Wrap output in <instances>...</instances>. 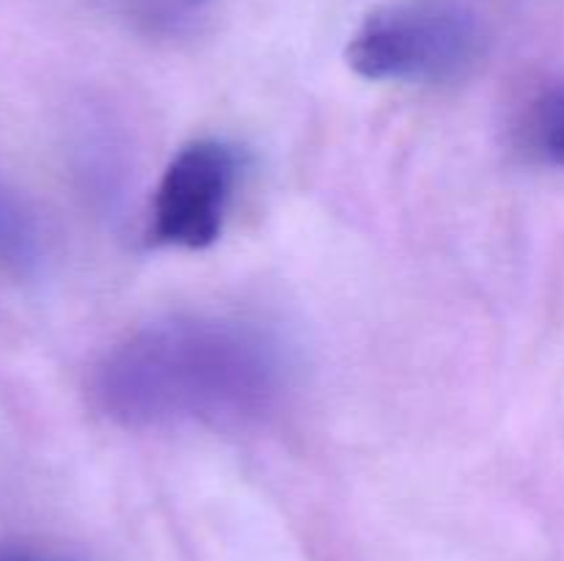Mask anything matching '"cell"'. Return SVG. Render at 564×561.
<instances>
[{
	"label": "cell",
	"instance_id": "5b68a950",
	"mask_svg": "<svg viewBox=\"0 0 564 561\" xmlns=\"http://www.w3.org/2000/svg\"><path fill=\"white\" fill-rule=\"evenodd\" d=\"M529 148L543 163L564 168V86L545 94L527 127Z\"/></svg>",
	"mask_w": 564,
	"mask_h": 561
},
{
	"label": "cell",
	"instance_id": "6da1fadb",
	"mask_svg": "<svg viewBox=\"0 0 564 561\" xmlns=\"http://www.w3.org/2000/svg\"><path fill=\"white\" fill-rule=\"evenodd\" d=\"M286 385L275 336L253 322L176 317L116 344L94 372L99 410L124 427L176 421L246 424Z\"/></svg>",
	"mask_w": 564,
	"mask_h": 561
},
{
	"label": "cell",
	"instance_id": "277c9868",
	"mask_svg": "<svg viewBox=\"0 0 564 561\" xmlns=\"http://www.w3.org/2000/svg\"><path fill=\"white\" fill-rule=\"evenodd\" d=\"M44 256L39 223L28 204L0 179V275L31 278Z\"/></svg>",
	"mask_w": 564,
	"mask_h": 561
},
{
	"label": "cell",
	"instance_id": "3957f363",
	"mask_svg": "<svg viewBox=\"0 0 564 561\" xmlns=\"http://www.w3.org/2000/svg\"><path fill=\"white\" fill-rule=\"evenodd\" d=\"M240 157L215 138H202L176 152L152 201V237L158 245L202 251L224 231Z\"/></svg>",
	"mask_w": 564,
	"mask_h": 561
},
{
	"label": "cell",
	"instance_id": "7a4b0ae2",
	"mask_svg": "<svg viewBox=\"0 0 564 561\" xmlns=\"http://www.w3.org/2000/svg\"><path fill=\"white\" fill-rule=\"evenodd\" d=\"M482 53L477 16L449 0H411L378 9L347 44V64L369 80L449 82Z\"/></svg>",
	"mask_w": 564,
	"mask_h": 561
},
{
	"label": "cell",
	"instance_id": "8992f818",
	"mask_svg": "<svg viewBox=\"0 0 564 561\" xmlns=\"http://www.w3.org/2000/svg\"><path fill=\"white\" fill-rule=\"evenodd\" d=\"M0 561H31V559H0Z\"/></svg>",
	"mask_w": 564,
	"mask_h": 561
}]
</instances>
